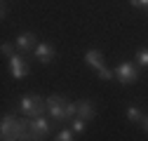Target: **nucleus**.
<instances>
[{"label":"nucleus","mask_w":148,"mask_h":141,"mask_svg":"<svg viewBox=\"0 0 148 141\" xmlns=\"http://www.w3.org/2000/svg\"><path fill=\"white\" fill-rule=\"evenodd\" d=\"M14 113H19L24 118H38V115H47V99H42L40 94H24L16 101Z\"/></svg>","instance_id":"f257e3e1"},{"label":"nucleus","mask_w":148,"mask_h":141,"mask_svg":"<svg viewBox=\"0 0 148 141\" xmlns=\"http://www.w3.org/2000/svg\"><path fill=\"white\" fill-rule=\"evenodd\" d=\"M66 106H68V99L61 97V94H52L47 97V115L54 125H68L66 120Z\"/></svg>","instance_id":"f03ea898"},{"label":"nucleus","mask_w":148,"mask_h":141,"mask_svg":"<svg viewBox=\"0 0 148 141\" xmlns=\"http://www.w3.org/2000/svg\"><path fill=\"white\" fill-rule=\"evenodd\" d=\"M28 125H31V141H45L54 122L49 120V115H38V118H28Z\"/></svg>","instance_id":"7ed1b4c3"},{"label":"nucleus","mask_w":148,"mask_h":141,"mask_svg":"<svg viewBox=\"0 0 148 141\" xmlns=\"http://www.w3.org/2000/svg\"><path fill=\"white\" fill-rule=\"evenodd\" d=\"M139 66L134 64V61H120L118 66H115V80L120 82V85H134L136 80H139Z\"/></svg>","instance_id":"20e7f679"},{"label":"nucleus","mask_w":148,"mask_h":141,"mask_svg":"<svg viewBox=\"0 0 148 141\" xmlns=\"http://www.w3.org/2000/svg\"><path fill=\"white\" fill-rule=\"evenodd\" d=\"M31 54L35 57V59H38L42 66H47V64H52L54 59H57V49H54V45L52 42H38V45H35V49L31 52Z\"/></svg>","instance_id":"39448f33"},{"label":"nucleus","mask_w":148,"mask_h":141,"mask_svg":"<svg viewBox=\"0 0 148 141\" xmlns=\"http://www.w3.org/2000/svg\"><path fill=\"white\" fill-rule=\"evenodd\" d=\"M14 45H16V52H33L35 45H38V35L33 31H21L14 38Z\"/></svg>","instance_id":"423d86ee"},{"label":"nucleus","mask_w":148,"mask_h":141,"mask_svg":"<svg viewBox=\"0 0 148 141\" xmlns=\"http://www.w3.org/2000/svg\"><path fill=\"white\" fill-rule=\"evenodd\" d=\"M28 61L21 57V54H14L12 59H10V75L14 78V80H24L26 75H28Z\"/></svg>","instance_id":"0eeeda50"},{"label":"nucleus","mask_w":148,"mask_h":141,"mask_svg":"<svg viewBox=\"0 0 148 141\" xmlns=\"http://www.w3.org/2000/svg\"><path fill=\"white\" fill-rule=\"evenodd\" d=\"M78 118H82V120H87V122L97 118V106H94L92 99H80V101H78Z\"/></svg>","instance_id":"6e6552de"},{"label":"nucleus","mask_w":148,"mask_h":141,"mask_svg":"<svg viewBox=\"0 0 148 141\" xmlns=\"http://www.w3.org/2000/svg\"><path fill=\"white\" fill-rule=\"evenodd\" d=\"M85 64H87L89 68H94V70H101V68L106 66L103 52H99V49H87V52H85Z\"/></svg>","instance_id":"1a4fd4ad"},{"label":"nucleus","mask_w":148,"mask_h":141,"mask_svg":"<svg viewBox=\"0 0 148 141\" xmlns=\"http://www.w3.org/2000/svg\"><path fill=\"white\" fill-rule=\"evenodd\" d=\"M125 115H127V120H129V122H134V125H141V120H143V115H146V113L139 108L136 103H129L127 108H125Z\"/></svg>","instance_id":"9d476101"},{"label":"nucleus","mask_w":148,"mask_h":141,"mask_svg":"<svg viewBox=\"0 0 148 141\" xmlns=\"http://www.w3.org/2000/svg\"><path fill=\"white\" fill-rule=\"evenodd\" d=\"M134 64L139 68H148V47H139L134 52Z\"/></svg>","instance_id":"9b49d317"},{"label":"nucleus","mask_w":148,"mask_h":141,"mask_svg":"<svg viewBox=\"0 0 148 141\" xmlns=\"http://www.w3.org/2000/svg\"><path fill=\"white\" fill-rule=\"evenodd\" d=\"M68 125H71V129H73V132L80 136V134H85V129H87V120H82V118H78V115H75V118L68 122Z\"/></svg>","instance_id":"f8f14e48"},{"label":"nucleus","mask_w":148,"mask_h":141,"mask_svg":"<svg viewBox=\"0 0 148 141\" xmlns=\"http://www.w3.org/2000/svg\"><path fill=\"white\" fill-rule=\"evenodd\" d=\"M54 141H78V134L73 132L71 127H66V129H61L57 136H54Z\"/></svg>","instance_id":"ddd939ff"},{"label":"nucleus","mask_w":148,"mask_h":141,"mask_svg":"<svg viewBox=\"0 0 148 141\" xmlns=\"http://www.w3.org/2000/svg\"><path fill=\"white\" fill-rule=\"evenodd\" d=\"M14 49H16V45L14 42H3V45H0V54H3L7 61L14 57Z\"/></svg>","instance_id":"4468645a"},{"label":"nucleus","mask_w":148,"mask_h":141,"mask_svg":"<svg viewBox=\"0 0 148 141\" xmlns=\"http://www.w3.org/2000/svg\"><path fill=\"white\" fill-rule=\"evenodd\" d=\"M97 75H99V80H113V78H115V68L103 66L101 70H97Z\"/></svg>","instance_id":"2eb2a0df"},{"label":"nucleus","mask_w":148,"mask_h":141,"mask_svg":"<svg viewBox=\"0 0 148 141\" xmlns=\"http://www.w3.org/2000/svg\"><path fill=\"white\" fill-rule=\"evenodd\" d=\"M132 7H141V10H148V0H129Z\"/></svg>","instance_id":"dca6fc26"},{"label":"nucleus","mask_w":148,"mask_h":141,"mask_svg":"<svg viewBox=\"0 0 148 141\" xmlns=\"http://www.w3.org/2000/svg\"><path fill=\"white\" fill-rule=\"evenodd\" d=\"M0 16H3V19L7 16V5H5V0H3V3H0Z\"/></svg>","instance_id":"f3484780"},{"label":"nucleus","mask_w":148,"mask_h":141,"mask_svg":"<svg viewBox=\"0 0 148 141\" xmlns=\"http://www.w3.org/2000/svg\"><path fill=\"white\" fill-rule=\"evenodd\" d=\"M141 129L148 134V115H143V120H141Z\"/></svg>","instance_id":"a211bd4d"},{"label":"nucleus","mask_w":148,"mask_h":141,"mask_svg":"<svg viewBox=\"0 0 148 141\" xmlns=\"http://www.w3.org/2000/svg\"><path fill=\"white\" fill-rule=\"evenodd\" d=\"M146 12H148V10H146Z\"/></svg>","instance_id":"6ab92c4d"}]
</instances>
